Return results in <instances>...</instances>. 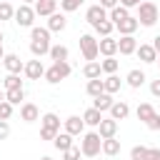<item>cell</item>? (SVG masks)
Returning <instances> with one entry per match:
<instances>
[{
  "mask_svg": "<svg viewBox=\"0 0 160 160\" xmlns=\"http://www.w3.org/2000/svg\"><path fill=\"white\" fill-rule=\"evenodd\" d=\"M22 2H25V5H32V2H35V0H22Z\"/></svg>",
  "mask_w": 160,
  "mask_h": 160,
  "instance_id": "681fc988",
  "label": "cell"
},
{
  "mask_svg": "<svg viewBox=\"0 0 160 160\" xmlns=\"http://www.w3.org/2000/svg\"><path fill=\"white\" fill-rule=\"evenodd\" d=\"M112 30H115V25H112L110 20H102V22H98V25H95V32H98V35H102V38H108Z\"/></svg>",
  "mask_w": 160,
  "mask_h": 160,
  "instance_id": "d590c367",
  "label": "cell"
},
{
  "mask_svg": "<svg viewBox=\"0 0 160 160\" xmlns=\"http://www.w3.org/2000/svg\"><path fill=\"white\" fill-rule=\"evenodd\" d=\"M62 125H65V132H70L72 138L82 135V130H85V122H82V118H80V115H70Z\"/></svg>",
  "mask_w": 160,
  "mask_h": 160,
  "instance_id": "5bb4252c",
  "label": "cell"
},
{
  "mask_svg": "<svg viewBox=\"0 0 160 160\" xmlns=\"http://www.w3.org/2000/svg\"><path fill=\"white\" fill-rule=\"evenodd\" d=\"M155 62H158V65H160V55H158V60H155Z\"/></svg>",
  "mask_w": 160,
  "mask_h": 160,
  "instance_id": "db71d44e",
  "label": "cell"
},
{
  "mask_svg": "<svg viewBox=\"0 0 160 160\" xmlns=\"http://www.w3.org/2000/svg\"><path fill=\"white\" fill-rule=\"evenodd\" d=\"M85 0H60V10L62 12H75Z\"/></svg>",
  "mask_w": 160,
  "mask_h": 160,
  "instance_id": "8d00e7d4",
  "label": "cell"
},
{
  "mask_svg": "<svg viewBox=\"0 0 160 160\" xmlns=\"http://www.w3.org/2000/svg\"><path fill=\"white\" fill-rule=\"evenodd\" d=\"M145 152H148L145 145H135V148L130 150V160H145Z\"/></svg>",
  "mask_w": 160,
  "mask_h": 160,
  "instance_id": "ab89813d",
  "label": "cell"
},
{
  "mask_svg": "<svg viewBox=\"0 0 160 160\" xmlns=\"http://www.w3.org/2000/svg\"><path fill=\"white\" fill-rule=\"evenodd\" d=\"M145 160H160V148H148Z\"/></svg>",
  "mask_w": 160,
  "mask_h": 160,
  "instance_id": "7bdbcfd3",
  "label": "cell"
},
{
  "mask_svg": "<svg viewBox=\"0 0 160 160\" xmlns=\"http://www.w3.org/2000/svg\"><path fill=\"white\" fill-rule=\"evenodd\" d=\"M15 15V8H12V2H5V0H0V22L2 20H10Z\"/></svg>",
  "mask_w": 160,
  "mask_h": 160,
  "instance_id": "e575fe53",
  "label": "cell"
},
{
  "mask_svg": "<svg viewBox=\"0 0 160 160\" xmlns=\"http://www.w3.org/2000/svg\"><path fill=\"white\" fill-rule=\"evenodd\" d=\"M20 120H25V122H35V120H40V110H38V105H35V102H22V105H20Z\"/></svg>",
  "mask_w": 160,
  "mask_h": 160,
  "instance_id": "2e32d148",
  "label": "cell"
},
{
  "mask_svg": "<svg viewBox=\"0 0 160 160\" xmlns=\"http://www.w3.org/2000/svg\"><path fill=\"white\" fill-rule=\"evenodd\" d=\"M100 120H102V112H100L98 108H88V110L82 112V122H85V125H90V128H98V125H100Z\"/></svg>",
  "mask_w": 160,
  "mask_h": 160,
  "instance_id": "7402d4cb",
  "label": "cell"
},
{
  "mask_svg": "<svg viewBox=\"0 0 160 160\" xmlns=\"http://www.w3.org/2000/svg\"><path fill=\"white\" fill-rule=\"evenodd\" d=\"M100 152H105L108 158H115V155L120 152V140H115V138H105V140H102Z\"/></svg>",
  "mask_w": 160,
  "mask_h": 160,
  "instance_id": "d4e9b609",
  "label": "cell"
},
{
  "mask_svg": "<svg viewBox=\"0 0 160 160\" xmlns=\"http://www.w3.org/2000/svg\"><path fill=\"white\" fill-rule=\"evenodd\" d=\"M138 22L142 28H152L158 22V5L152 0H142L138 5Z\"/></svg>",
  "mask_w": 160,
  "mask_h": 160,
  "instance_id": "7a4b0ae2",
  "label": "cell"
},
{
  "mask_svg": "<svg viewBox=\"0 0 160 160\" xmlns=\"http://www.w3.org/2000/svg\"><path fill=\"white\" fill-rule=\"evenodd\" d=\"M12 18H15V22H18L20 28H32V22H35L38 15H35V8H32V5H25V2H22V5L15 10Z\"/></svg>",
  "mask_w": 160,
  "mask_h": 160,
  "instance_id": "52a82bcc",
  "label": "cell"
},
{
  "mask_svg": "<svg viewBox=\"0 0 160 160\" xmlns=\"http://www.w3.org/2000/svg\"><path fill=\"white\" fill-rule=\"evenodd\" d=\"M80 52H82V58L90 62V60H95L98 55H100V50H98V40H95V35H90V32H85V35H80Z\"/></svg>",
  "mask_w": 160,
  "mask_h": 160,
  "instance_id": "8992f818",
  "label": "cell"
},
{
  "mask_svg": "<svg viewBox=\"0 0 160 160\" xmlns=\"http://www.w3.org/2000/svg\"><path fill=\"white\" fill-rule=\"evenodd\" d=\"M85 20H88V25H98V22H102V20H108V10L98 2V5H90L88 8V12H85Z\"/></svg>",
  "mask_w": 160,
  "mask_h": 160,
  "instance_id": "9c48e42d",
  "label": "cell"
},
{
  "mask_svg": "<svg viewBox=\"0 0 160 160\" xmlns=\"http://www.w3.org/2000/svg\"><path fill=\"white\" fill-rule=\"evenodd\" d=\"M100 148H102V138L98 132H82V140H80V152L85 158H95L100 155Z\"/></svg>",
  "mask_w": 160,
  "mask_h": 160,
  "instance_id": "5b68a950",
  "label": "cell"
},
{
  "mask_svg": "<svg viewBox=\"0 0 160 160\" xmlns=\"http://www.w3.org/2000/svg\"><path fill=\"white\" fill-rule=\"evenodd\" d=\"M30 52L35 58H42L50 52V30L48 28H38V25L30 28Z\"/></svg>",
  "mask_w": 160,
  "mask_h": 160,
  "instance_id": "6da1fadb",
  "label": "cell"
},
{
  "mask_svg": "<svg viewBox=\"0 0 160 160\" xmlns=\"http://www.w3.org/2000/svg\"><path fill=\"white\" fill-rule=\"evenodd\" d=\"M50 60L52 62H60V60H68V55H70V50L65 48V45H50Z\"/></svg>",
  "mask_w": 160,
  "mask_h": 160,
  "instance_id": "83f0119b",
  "label": "cell"
},
{
  "mask_svg": "<svg viewBox=\"0 0 160 160\" xmlns=\"http://www.w3.org/2000/svg\"><path fill=\"white\" fill-rule=\"evenodd\" d=\"M100 5H102L105 10H112L115 5H120V0H100Z\"/></svg>",
  "mask_w": 160,
  "mask_h": 160,
  "instance_id": "f6af8a7d",
  "label": "cell"
},
{
  "mask_svg": "<svg viewBox=\"0 0 160 160\" xmlns=\"http://www.w3.org/2000/svg\"><path fill=\"white\" fill-rule=\"evenodd\" d=\"M52 145H55V148H58V150L62 152V150H68V148H72L75 142H72V135L62 130V132H58V135L52 138Z\"/></svg>",
  "mask_w": 160,
  "mask_h": 160,
  "instance_id": "603a6c76",
  "label": "cell"
},
{
  "mask_svg": "<svg viewBox=\"0 0 160 160\" xmlns=\"http://www.w3.org/2000/svg\"><path fill=\"white\" fill-rule=\"evenodd\" d=\"M135 55H138L142 62H155V60H158V52H155V48H152V45H138Z\"/></svg>",
  "mask_w": 160,
  "mask_h": 160,
  "instance_id": "ffe728a7",
  "label": "cell"
},
{
  "mask_svg": "<svg viewBox=\"0 0 160 160\" xmlns=\"http://www.w3.org/2000/svg\"><path fill=\"white\" fill-rule=\"evenodd\" d=\"M8 135H10V125L8 120H0V140H8Z\"/></svg>",
  "mask_w": 160,
  "mask_h": 160,
  "instance_id": "b9f144b4",
  "label": "cell"
},
{
  "mask_svg": "<svg viewBox=\"0 0 160 160\" xmlns=\"http://www.w3.org/2000/svg\"><path fill=\"white\" fill-rule=\"evenodd\" d=\"M135 115H138V120L148 122V120L155 115V108H152L150 102H140V105H138V110H135Z\"/></svg>",
  "mask_w": 160,
  "mask_h": 160,
  "instance_id": "4dcf8cb0",
  "label": "cell"
},
{
  "mask_svg": "<svg viewBox=\"0 0 160 160\" xmlns=\"http://www.w3.org/2000/svg\"><path fill=\"white\" fill-rule=\"evenodd\" d=\"M125 80H128V85H130V88H135V90H138V88H142V82H145L148 78H145V72H142V70H138V68H135V70H130V72H128V78H125Z\"/></svg>",
  "mask_w": 160,
  "mask_h": 160,
  "instance_id": "484cf974",
  "label": "cell"
},
{
  "mask_svg": "<svg viewBox=\"0 0 160 160\" xmlns=\"http://www.w3.org/2000/svg\"><path fill=\"white\" fill-rule=\"evenodd\" d=\"M140 2H142V0H120V5H122V8H128V10H130V8H138Z\"/></svg>",
  "mask_w": 160,
  "mask_h": 160,
  "instance_id": "bcb514c9",
  "label": "cell"
},
{
  "mask_svg": "<svg viewBox=\"0 0 160 160\" xmlns=\"http://www.w3.org/2000/svg\"><path fill=\"white\" fill-rule=\"evenodd\" d=\"M135 50H138L135 35H120V40H118V52H120V55H135Z\"/></svg>",
  "mask_w": 160,
  "mask_h": 160,
  "instance_id": "8fae6325",
  "label": "cell"
},
{
  "mask_svg": "<svg viewBox=\"0 0 160 160\" xmlns=\"http://www.w3.org/2000/svg\"><path fill=\"white\" fill-rule=\"evenodd\" d=\"M120 88H122V80H120L115 72H112V75H108V78L102 80V90H105V92H110V95H115Z\"/></svg>",
  "mask_w": 160,
  "mask_h": 160,
  "instance_id": "cb8c5ba5",
  "label": "cell"
},
{
  "mask_svg": "<svg viewBox=\"0 0 160 160\" xmlns=\"http://www.w3.org/2000/svg\"><path fill=\"white\" fill-rule=\"evenodd\" d=\"M150 92H152V95H155V98H160V78H158V80H152V82H150Z\"/></svg>",
  "mask_w": 160,
  "mask_h": 160,
  "instance_id": "ee69618b",
  "label": "cell"
},
{
  "mask_svg": "<svg viewBox=\"0 0 160 160\" xmlns=\"http://www.w3.org/2000/svg\"><path fill=\"white\" fill-rule=\"evenodd\" d=\"M118 68H120V62L115 60V55H110V58H105V60H100V70H102V72H108V75H112V72H118Z\"/></svg>",
  "mask_w": 160,
  "mask_h": 160,
  "instance_id": "1f68e13d",
  "label": "cell"
},
{
  "mask_svg": "<svg viewBox=\"0 0 160 160\" xmlns=\"http://www.w3.org/2000/svg\"><path fill=\"white\" fill-rule=\"evenodd\" d=\"M22 72H25L28 80H40V78L45 75V68H42L40 58H35V60H28V62L22 65Z\"/></svg>",
  "mask_w": 160,
  "mask_h": 160,
  "instance_id": "ba28073f",
  "label": "cell"
},
{
  "mask_svg": "<svg viewBox=\"0 0 160 160\" xmlns=\"http://www.w3.org/2000/svg\"><path fill=\"white\" fill-rule=\"evenodd\" d=\"M50 32H62L65 28H68V18H65V12H52V15H48V25H45Z\"/></svg>",
  "mask_w": 160,
  "mask_h": 160,
  "instance_id": "30bf717a",
  "label": "cell"
},
{
  "mask_svg": "<svg viewBox=\"0 0 160 160\" xmlns=\"http://www.w3.org/2000/svg\"><path fill=\"white\" fill-rule=\"evenodd\" d=\"M58 132H60V118H58L55 112H45V115L40 118V138L52 142V138H55Z\"/></svg>",
  "mask_w": 160,
  "mask_h": 160,
  "instance_id": "3957f363",
  "label": "cell"
},
{
  "mask_svg": "<svg viewBox=\"0 0 160 160\" xmlns=\"http://www.w3.org/2000/svg\"><path fill=\"white\" fill-rule=\"evenodd\" d=\"M115 100H112V95L110 92H100V95H95L92 98V108H98L100 112H105V110H110V105H112Z\"/></svg>",
  "mask_w": 160,
  "mask_h": 160,
  "instance_id": "44dd1931",
  "label": "cell"
},
{
  "mask_svg": "<svg viewBox=\"0 0 160 160\" xmlns=\"http://www.w3.org/2000/svg\"><path fill=\"white\" fill-rule=\"evenodd\" d=\"M2 58H5V50H2V45H0V60H2Z\"/></svg>",
  "mask_w": 160,
  "mask_h": 160,
  "instance_id": "c3c4849f",
  "label": "cell"
},
{
  "mask_svg": "<svg viewBox=\"0 0 160 160\" xmlns=\"http://www.w3.org/2000/svg\"><path fill=\"white\" fill-rule=\"evenodd\" d=\"M150 45H152V48H155V52H158V55H160V35H155V38H152V42H150Z\"/></svg>",
  "mask_w": 160,
  "mask_h": 160,
  "instance_id": "7dc6e473",
  "label": "cell"
},
{
  "mask_svg": "<svg viewBox=\"0 0 160 160\" xmlns=\"http://www.w3.org/2000/svg\"><path fill=\"white\" fill-rule=\"evenodd\" d=\"M82 75H85L88 80H92V78H100V75H102V70H100V62H98V60H90V62H85V68H82Z\"/></svg>",
  "mask_w": 160,
  "mask_h": 160,
  "instance_id": "f546056e",
  "label": "cell"
},
{
  "mask_svg": "<svg viewBox=\"0 0 160 160\" xmlns=\"http://www.w3.org/2000/svg\"><path fill=\"white\" fill-rule=\"evenodd\" d=\"M98 135L105 140V138H115L118 135V120H112V118H102L100 120V125H98Z\"/></svg>",
  "mask_w": 160,
  "mask_h": 160,
  "instance_id": "7c38bea8",
  "label": "cell"
},
{
  "mask_svg": "<svg viewBox=\"0 0 160 160\" xmlns=\"http://www.w3.org/2000/svg\"><path fill=\"white\" fill-rule=\"evenodd\" d=\"M40 160H52V158H50V155H45V158H40Z\"/></svg>",
  "mask_w": 160,
  "mask_h": 160,
  "instance_id": "816d5d0a",
  "label": "cell"
},
{
  "mask_svg": "<svg viewBox=\"0 0 160 160\" xmlns=\"http://www.w3.org/2000/svg\"><path fill=\"white\" fill-rule=\"evenodd\" d=\"M5 100H8L10 105H22V100H25V90H22V88L5 90Z\"/></svg>",
  "mask_w": 160,
  "mask_h": 160,
  "instance_id": "f1b7e54d",
  "label": "cell"
},
{
  "mask_svg": "<svg viewBox=\"0 0 160 160\" xmlns=\"http://www.w3.org/2000/svg\"><path fill=\"white\" fill-rule=\"evenodd\" d=\"M85 90H88V95H90V98H95V95L105 92V90H102V80H100V78H92V80H88Z\"/></svg>",
  "mask_w": 160,
  "mask_h": 160,
  "instance_id": "d6a6232c",
  "label": "cell"
},
{
  "mask_svg": "<svg viewBox=\"0 0 160 160\" xmlns=\"http://www.w3.org/2000/svg\"><path fill=\"white\" fill-rule=\"evenodd\" d=\"M138 28H140V22H138V18H132V15H128V18L120 20V22H115V30H120V35H132Z\"/></svg>",
  "mask_w": 160,
  "mask_h": 160,
  "instance_id": "e0dca14e",
  "label": "cell"
},
{
  "mask_svg": "<svg viewBox=\"0 0 160 160\" xmlns=\"http://www.w3.org/2000/svg\"><path fill=\"white\" fill-rule=\"evenodd\" d=\"M108 112H110V118H112V120H125V118L130 115V105H128L125 100H115V102L110 105V110H108Z\"/></svg>",
  "mask_w": 160,
  "mask_h": 160,
  "instance_id": "9a60e30c",
  "label": "cell"
},
{
  "mask_svg": "<svg viewBox=\"0 0 160 160\" xmlns=\"http://www.w3.org/2000/svg\"><path fill=\"white\" fill-rule=\"evenodd\" d=\"M55 8H58V0H35V15H40V18L52 15Z\"/></svg>",
  "mask_w": 160,
  "mask_h": 160,
  "instance_id": "d6986e66",
  "label": "cell"
},
{
  "mask_svg": "<svg viewBox=\"0 0 160 160\" xmlns=\"http://www.w3.org/2000/svg\"><path fill=\"white\" fill-rule=\"evenodd\" d=\"M0 45H2V30H0Z\"/></svg>",
  "mask_w": 160,
  "mask_h": 160,
  "instance_id": "f5cc1de1",
  "label": "cell"
},
{
  "mask_svg": "<svg viewBox=\"0 0 160 160\" xmlns=\"http://www.w3.org/2000/svg\"><path fill=\"white\" fill-rule=\"evenodd\" d=\"M128 15H130V10H128V8H122V5H115L112 10H108V20H110L112 25H115V22H120V20H125Z\"/></svg>",
  "mask_w": 160,
  "mask_h": 160,
  "instance_id": "4316f807",
  "label": "cell"
},
{
  "mask_svg": "<svg viewBox=\"0 0 160 160\" xmlns=\"http://www.w3.org/2000/svg\"><path fill=\"white\" fill-rule=\"evenodd\" d=\"M80 148L78 145H72V148H68V150H62V160H80Z\"/></svg>",
  "mask_w": 160,
  "mask_h": 160,
  "instance_id": "74e56055",
  "label": "cell"
},
{
  "mask_svg": "<svg viewBox=\"0 0 160 160\" xmlns=\"http://www.w3.org/2000/svg\"><path fill=\"white\" fill-rule=\"evenodd\" d=\"M5 2H10V0H5Z\"/></svg>",
  "mask_w": 160,
  "mask_h": 160,
  "instance_id": "11a10c76",
  "label": "cell"
},
{
  "mask_svg": "<svg viewBox=\"0 0 160 160\" xmlns=\"http://www.w3.org/2000/svg\"><path fill=\"white\" fill-rule=\"evenodd\" d=\"M98 50H100V55H105V58H110V55H115L118 52V40L115 38H102V40H98Z\"/></svg>",
  "mask_w": 160,
  "mask_h": 160,
  "instance_id": "ac0fdd59",
  "label": "cell"
},
{
  "mask_svg": "<svg viewBox=\"0 0 160 160\" xmlns=\"http://www.w3.org/2000/svg\"><path fill=\"white\" fill-rule=\"evenodd\" d=\"M2 65H5V70H8V72H15V75H20L25 62L20 60V55H15V52H5V58H2Z\"/></svg>",
  "mask_w": 160,
  "mask_h": 160,
  "instance_id": "4fadbf2b",
  "label": "cell"
},
{
  "mask_svg": "<svg viewBox=\"0 0 160 160\" xmlns=\"http://www.w3.org/2000/svg\"><path fill=\"white\" fill-rule=\"evenodd\" d=\"M70 72H72L70 62H68V60H60V62H52V65L45 70V75H42V78H45L50 85H58V82H60V80H65Z\"/></svg>",
  "mask_w": 160,
  "mask_h": 160,
  "instance_id": "277c9868",
  "label": "cell"
},
{
  "mask_svg": "<svg viewBox=\"0 0 160 160\" xmlns=\"http://www.w3.org/2000/svg\"><path fill=\"white\" fill-rule=\"evenodd\" d=\"M12 108H15V105H10L8 100H2V102H0V120H10V118H12Z\"/></svg>",
  "mask_w": 160,
  "mask_h": 160,
  "instance_id": "f35d334b",
  "label": "cell"
},
{
  "mask_svg": "<svg viewBox=\"0 0 160 160\" xmlns=\"http://www.w3.org/2000/svg\"><path fill=\"white\" fill-rule=\"evenodd\" d=\"M2 100H5V92H2V90H0V102H2Z\"/></svg>",
  "mask_w": 160,
  "mask_h": 160,
  "instance_id": "f907efd6",
  "label": "cell"
},
{
  "mask_svg": "<svg viewBox=\"0 0 160 160\" xmlns=\"http://www.w3.org/2000/svg\"><path fill=\"white\" fill-rule=\"evenodd\" d=\"M145 125H148V130H160V115L155 112V115H152V118H150Z\"/></svg>",
  "mask_w": 160,
  "mask_h": 160,
  "instance_id": "60d3db41",
  "label": "cell"
},
{
  "mask_svg": "<svg viewBox=\"0 0 160 160\" xmlns=\"http://www.w3.org/2000/svg\"><path fill=\"white\" fill-rule=\"evenodd\" d=\"M2 85H5V90L22 88V80H20V75H15V72H8V75H5V80H2Z\"/></svg>",
  "mask_w": 160,
  "mask_h": 160,
  "instance_id": "836d02e7",
  "label": "cell"
}]
</instances>
